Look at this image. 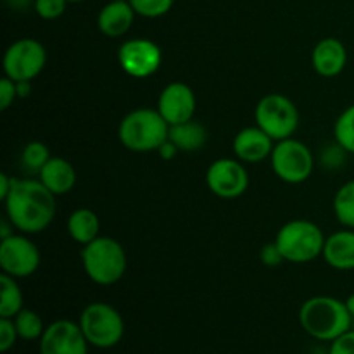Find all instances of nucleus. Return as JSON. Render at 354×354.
<instances>
[{
	"label": "nucleus",
	"mask_w": 354,
	"mask_h": 354,
	"mask_svg": "<svg viewBox=\"0 0 354 354\" xmlns=\"http://www.w3.org/2000/svg\"><path fill=\"white\" fill-rule=\"evenodd\" d=\"M17 339L19 334L12 318H0V353L6 354L10 351L16 346Z\"/></svg>",
	"instance_id": "c85d7f7f"
},
{
	"label": "nucleus",
	"mask_w": 354,
	"mask_h": 354,
	"mask_svg": "<svg viewBox=\"0 0 354 354\" xmlns=\"http://www.w3.org/2000/svg\"><path fill=\"white\" fill-rule=\"evenodd\" d=\"M69 3H76V2H83V0H68Z\"/></svg>",
	"instance_id": "58836bf2"
},
{
	"label": "nucleus",
	"mask_w": 354,
	"mask_h": 354,
	"mask_svg": "<svg viewBox=\"0 0 354 354\" xmlns=\"http://www.w3.org/2000/svg\"><path fill=\"white\" fill-rule=\"evenodd\" d=\"M38 342L40 354H88L90 346L80 324L71 320L52 322Z\"/></svg>",
	"instance_id": "ddd939ff"
},
{
	"label": "nucleus",
	"mask_w": 354,
	"mask_h": 354,
	"mask_svg": "<svg viewBox=\"0 0 354 354\" xmlns=\"http://www.w3.org/2000/svg\"><path fill=\"white\" fill-rule=\"evenodd\" d=\"M259 258H261L263 265H266V266H279L280 263L286 261L282 256V252H280L279 245H277L275 242L263 245L261 252H259Z\"/></svg>",
	"instance_id": "473e14b6"
},
{
	"label": "nucleus",
	"mask_w": 354,
	"mask_h": 354,
	"mask_svg": "<svg viewBox=\"0 0 354 354\" xmlns=\"http://www.w3.org/2000/svg\"><path fill=\"white\" fill-rule=\"evenodd\" d=\"M206 183L214 196L221 197V199H235L248 190V169L239 159H216L207 168Z\"/></svg>",
	"instance_id": "f8f14e48"
},
{
	"label": "nucleus",
	"mask_w": 354,
	"mask_h": 354,
	"mask_svg": "<svg viewBox=\"0 0 354 354\" xmlns=\"http://www.w3.org/2000/svg\"><path fill=\"white\" fill-rule=\"evenodd\" d=\"M324 259L339 272L354 270V228H344L325 239Z\"/></svg>",
	"instance_id": "a211bd4d"
},
{
	"label": "nucleus",
	"mask_w": 354,
	"mask_h": 354,
	"mask_svg": "<svg viewBox=\"0 0 354 354\" xmlns=\"http://www.w3.org/2000/svg\"><path fill=\"white\" fill-rule=\"evenodd\" d=\"M334 135L335 142L342 149H346L349 154H354V104L346 107L337 118L334 124Z\"/></svg>",
	"instance_id": "393cba45"
},
{
	"label": "nucleus",
	"mask_w": 354,
	"mask_h": 354,
	"mask_svg": "<svg viewBox=\"0 0 354 354\" xmlns=\"http://www.w3.org/2000/svg\"><path fill=\"white\" fill-rule=\"evenodd\" d=\"M100 221L97 213L88 207H80L73 211L68 220V234L78 244L86 245L99 237Z\"/></svg>",
	"instance_id": "aec40b11"
},
{
	"label": "nucleus",
	"mask_w": 354,
	"mask_h": 354,
	"mask_svg": "<svg viewBox=\"0 0 354 354\" xmlns=\"http://www.w3.org/2000/svg\"><path fill=\"white\" fill-rule=\"evenodd\" d=\"M270 161L275 175L282 182L294 183V185L306 182L315 168L313 152L306 144L292 137L277 142Z\"/></svg>",
	"instance_id": "6e6552de"
},
{
	"label": "nucleus",
	"mask_w": 354,
	"mask_h": 354,
	"mask_svg": "<svg viewBox=\"0 0 354 354\" xmlns=\"http://www.w3.org/2000/svg\"><path fill=\"white\" fill-rule=\"evenodd\" d=\"M137 12L133 10L130 2H118L111 0L109 3L100 9L97 16V26L100 33L109 38H120L130 31Z\"/></svg>",
	"instance_id": "f3484780"
},
{
	"label": "nucleus",
	"mask_w": 354,
	"mask_h": 354,
	"mask_svg": "<svg viewBox=\"0 0 354 354\" xmlns=\"http://www.w3.org/2000/svg\"><path fill=\"white\" fill-rule=\"evenodd\" d=\"M90 346L97 349H111L121 342L124 335V320L120 311L107 303H92L82 311L78 320Z\"/></svg>",
	"instance_id": "423d86ee"
},
{
	"label": "nucleus",
	"mask_w": 354,
	"mask_h": 354,
	"mask_svg": "<svg viewBox=\"0 0 354 354\" xmlns=\"http://www.w3.org/2000/svg\"><path fill=\"white\" fill-rule=\"evenodd\" d=\"M348 64V50L339 38H324L318 41L311 54V66L324 78L341 75Z\"/></svg>",
	"instance_id": "dca6fc26"
},
{
	"label": "nucleus",
	"mask_w": 354,
	"mask_h": 354,
	"mask_svg": "<svg viewBox=\"0 0 354 354\" xmlns=\"http://www.w3.org/2000/svg\"><path fill=\"white\" fill-rule=\"evenodd\" d=\"M158 152H159V156L165 159V161H171V159L176 158V154L180 152V149L176 147V145L173 144V142L168 138V140H166L165 144H162L161 147L158 149Z\"/></svg>",
	"instance_id": "72a5a7b5"
},
{
	"label": "nucleus",
	"mask_w": 354,
	"mask_h": 354,
	"mask_svg": "<svg viewBox=\"0 0 354 354\" xmlns=\"http://www.w3.org/2000/svg\"><path fill=\"white\" fill-rule=\"evenodd\" d=\"M17 99H26L31 93V82H16Z\"/></svg>",
	"instance_id": "c9c22d12"
},
{
	"label": "nucleus",
	"mask_w": 354,
	"mask_h": 354,
	"mask_svg": "<svg viewBox=\"0 0 354 354\" xmlns=\"http://www.w3.org/2000/svg\"><path fill=\"white\" fill-rule=\"evenodd\" d=\"M16 280L7 273L0 275V318H14L23 310V290Z\"/></svg>",
	"instance_id": "4be33fe9"
},
{
	"label": "nucleus",
	"mask_w": 354,
	"mask_h": 354,
	"mask_svg": "<svg viewBox=\"0 0 354 354\" xmlns=\"http://www.w3.org/2000/svg\"><path fill=\"white\" fill-rule=\"evenodd\" d=\"M12 183H14V178H10L7 173H2V175H0V199L6 201V197L9 196L10 189H12Z\"/></svg>",
	"instance_id": "f704fd0d"
},
{
	"label": "nucleus",
	"mask_w": 354,
	"mask_h": 354,
	"mask_svg": "<svg viewBox=\"0 0 354 354\" xmlns=\"http://www.w3.org/2000/svg\"><path fill=\"white\" fill-rule=\"evenodd\" d=\"M50 152L48 147L41 142H30L26 147L23 149V154H21V162H23V168L28 169L31 173H40L41 168L47 165V161L50 159Z\"/></svg>",
	"instance_id": "a878e982"
},
{
	"label": "nucleus",
	"mask_w": 354,
	"mask_h": 354,
	"mask_svg": "<svg viewBox=\"0 0 354 354\" xmlns=\"http://www.w3.org/2000/svg\"><path fill=\"white\" fill-rule=\"evenodd\" d=\"M196 93L187 83L175 82L165 86L158 99V111L169 127L194 120L196 114Z\"/></svg>",
	"instance_id": "4468645a"
},
{
	"label": "nucleus",
	"mask_w": 354,
	"mask_h": 354,
	"mask_svg": "<svg viewBox=\"0 0 354 354\" xmlns=\"http://www.w3.org/2000/svg\"><path fill=\"white\" fill-rule=\"evenodd\" d=\"M254 120L273 140L280 142L296 133L299 127V111L289 97L282 93H268L256 106Z\"/></svg>",
	"instance_id": "0eeeda50"
},
{
	"label": "nucleus",
	"mask_w": 354,
	"mask_h": 354,
	"mask_svg": "<svg viewBox=\"0 0 354 354\" xmlns=\"http://www.w3.org/2000/svg\"><path fill=\"white\" fill-rule=\"evenodd\" d=\"M82 263L85 273L99 286H113L127 272V252L123 245L111 237H97L83 245Z\"/></svg>",
	"instance_id": "20e7f679"
},
{
	"label": "nucleus",
	"mask_w": 354,
	"mask_h": 354,
	"mask_svg": "<svg viewBox=\"0 0 354 354\" xmlns=\"http://www.w3.org/2000/svg\"><path fill=\"white\" fill-rule=\"evenodd\" d=\"M40 176V182L54 194L57 196H64V194L71 192L73 187L76 183V171L73 168L71 162L64 158H50L47 161V165L41 168V171L38 173Z\"/></svg>",
	"instance_id": "6ab92c4d"
},
{
	"label": "nucleus",
	"mask_w": 354,
	"mask_h": 354,
	"mask_svg": "<svg viewBox=\"0 0 354 354\" xmlns=\"http://www.w3.org/2000/svg\"><path fill=\"white\" fill-rule=\"evenodd\" d=\"M299 325L318 342H332L353 328V317L346 301L332 296H315L299 310Z\"/></svg>",
	"instance_id": "f03ea898"
},
{
	"label": "nucleus",
	"mask_w": 354,
	"mask_h": 354,
	"mask_svg": "<svg viewBox=\"0 0 354 354\" xmlns=\"http://www.w3.org/2000/svg\"><path fill=\"white\" fill-rule=\"evenodd\" d=\"M353 328H354V322H353Z\"/></svg>",
	"instance_id": "a19ab883"
},
{
	"label": "nucleus",
	"mask_w": 354,
	"mask_h": 354,
	"mask_svg": "<svg viewBox=\"0 0 354 354\" xmlns=\"http://www.w3.org/2000/svg\"><path fill=\"white\" fill-rule=\"evenodd\" d=\"M130 3L137 16L154 19L168 14L175 0H130Z\"/></svg>",
	"instance_id": "bb28decb"
},
{
	"label": "nucleus",
	"mask_w": 354,
	"mask_h": 354,
	"mask_svg": "<svg viewBox=\"0 0 354 354\" xmlns=\"http://www.w3.org/2000/svg\"><path fill=\"white\" fill-rule=\"evenodd\" d=\"M7 220L23 234H40L55 216V196L40 180H16L6 197Z\"/></svg>",
	"instance_id": "f257e3e1"
},
{
	"label": "nucleus",
	"mask_w": 354,
	"mask_h": 354,
	"mask_svg": "<svg viewBox=\"0 0 354 354\" xmlns=\"http://www.w3.org/2000/svg\"><path fill=\"white\" fill-rule=\"evenodd\" d=\"M332 206L339 223L344 225L346 228H354V180L346 182L335 192Z\"/></svg>",
	"instance_id": "5701e85b"
},
{
	"label": "nucleus",
	"mask_w": 354,
	"mask_h": 354,
	"mask_svg": "<svg viewBox=\"0 0 354 354\" xmlns=\"http://www.w3.org/2000/svg\"><path fill=\"white\" fill-rule=\"evenodd\" d=\"M121 69L131 78H149L159 69L162 52L158 44L147 38H131L121 44L118 50Z\"/></svg>",
	"instance_id": "9b49d317"
},
{
	"label": "nucleus",
	"mask_w": 354,
	"mask_h": 354,
	"mask_svg": "<svg viewBox=\"0 0 354 354\" xmlns=\"http://www.w3.org/2000/svg\"><path fill=\"white\" fill-rule=\"evenodd\" d=\"M7 3H9L12 9H24V7H28L30 3H35V0H6Z\"/></svg>",
	"instance_id": "e433bc0d"
},
{
	"label": "nucleus",
	"mask_w": 354,
	"mask_h": 354,
	"mask_svg": "<svg viewBox=\"0 0 354 354\" xmlns=\"http://www.w3.org/2000/svg\"><path fill=\"white\" fill-rule=\"evenodd\" d=\"M16 99H17L16 82L10 80L9 76H3V78L0 80V109L2 111L9 109Z\"/></svg>",
	"instance_id": "7c9ffc66"
},
{
	"label": "nucleus",
	"mask_w": 354,
	"mask_h": 354,
	"mask_svg": "<svg viewBox=\"0 0 354 354\" xmlns=\"http://www.w3.org/2000/svg\"><path fill=\"white\" fill-rule=\"evenodd\" d=\"M118 2H130V0H118Z\"/></svg>",
	"instance_id": "ea45409f"
},
{
	"label": "nucleus",
	"mask_w": 354,
	"mask_h": 354,
	"mask_svg": "<svg viewBox=\"0 0 354 354\" xmlns=\"http://www.w3.org/2000/svg\"><path fill=\"white\" fill-rule=\"evenodd\" d=\"M346 306H348L349 313H351V317H353V322H354V292L351 294V296L348 297V299H346Z\"/></svg>",
	"instance_id": "4c0bfd02"
},
{
	"label": "nucleus",
	"mask_w": 354,
	"mask_h": 354,
	"mask_svg": "<svg viewBox=\"0 0 354 354\" xmlns=\"http://www.w3.org/2000/svg\"><path fill=\"white\" fill-rule=\"evenodd\" d=\"M12 320L16 324L21 341H40V337L44 335L45 325L37 311L23 308Z\"/></svg>",
	"instance_id": "b1692460"
},
{
	"label": "nucleus",
	"mask_w": 354,
	"mask_h": 354,
	"mask_svg": "<svg viewBox=\"0 0 354 354\" xmlns=\"http://www.w3.org/2000/svg\"><path fill=\"white\" fill-rule=\"evenodd\" d=\"M68 0H35L33 7L35 12L41 17V19H57L64 14L66 7H68Z\"/></svg>",
	"instance_id": "cd10ccee"
},
{
	"label": "nucleus",
	"mask_w": 354,
	"mask_h": 354,
	"mask_svg": "<svg viewBox=\"0 0 354 354\" xmlns=\"http://www.w3.org/2000/svg\"><path fill=\"white\" fill-rule=\"evenodd\" d=\"M346 154H349V152L335 142V145H328L324 151V154H322V165L328 169L341 168V166L344 165Z\"/></svg>",
	"instance_id": "c756f323"
},
{
	"label": "nucleus",
	"mask_w": 354,
	"mask_h": 354,
	"mask_svg": "<svg viewBox=\"0 0 354 354\" xmlns=\"http://www.w3.org/2000/svg\"><path fill=\"white\" fill-rule=\"evenodd\" d=\"M328 354H354V328L332 341Z\"/></svg>",
	"instance_id": "2f4dec72"
},
{
	"label": "nucleus",
	"mask_w": 354,
	"mask_h": 354,
	"mask_svg": "<svg viewBox=\"0 0 354 354\" xmlns=\"http://www.w3.org/2000/svg\"><path fill=\"white\" fill-rule=\"evenodd\" d=\"M47 50L35 38H21L3 54V73L14 82H31L45 68Z\"/></svg>",
	"instance_id": "1a4fd4ad"
},
{
	"label": "nucleus",
	"mask_w": 354,
	"mask_h": 354,
	"mask_svg": "<svg viewBox=\"0 0 354 354\" xmlns=\"http://www.w3.org/2000/svg\"><path fill=\"white\" fill-rule=\"evenodd\" d=\"M120 142L131 152L158 151L169 137V124L158 109L138 107L121 120Z\"/></svg>",
	"instance_id": "7ed1b4c3"
},
{
	"label": "nucleus",
	"mask_w": 354,
	"mask_h": 354,
	"mask_svg": "<svg viewBox=\"0 0 354 354\" xmlns=\"http://www.w3.org/2000/svg\"><path fill=\"white\" fill-rule=\"evenodd\" d=\"M273 147H275V140L266 131H263L258 124L244 128L234 138L235 158L242 162H251V165L270 158Z\"/></svg>",
	"instance_id": "2eb2a0df"
},
{
	"label": "nucleus",
	"mask_w": 354,
	"mask_h": 354,
	"mask_svg": "<svg viewBox=\"0 0 354 354\" xmlns=\"http://www.w3.org/2000/svg\"><path fill=\"white\" fill-rule=\"evenodd\" d=\"M40 261V251L26 235L12 234L0 242V268L14 279L31 277Z\"/></svg>",
	"instance_id": "9d476101"
},
{
	"label": "nucleus",
	"mask_w": 354,
	"mask_h": 354,
	"mask_svg": "<svg viewBox=\"0 0 354 354\" xmlns=\"http://www.w3.org/2000/svg\"><path fill=\"white\" fill-rule=\"evenodd\" d=\"M283 259L289 263H311L324 254L325 237L322 228L310 220H290L275 237Z\"/></svg>",
	"instance_id": "39448f33"
},
{
	"label": "nucleus",
	"mask_w": 354,
	"mask_h": 354,
	"mask_svg": "<svg viewBox=\"0 0 354 354\" xmlns=\"http://www.w3.org/2000/svg\"><path fill=\"white\" fill-rule=\"evenodd\" d=\"M169 140L176 145L182 152L199 151L207 142V130L204 124L190 120L187 123L173 124L169 127Z\"/></svg>",
	"instance_id": "412c9836"
}]
</instances>
